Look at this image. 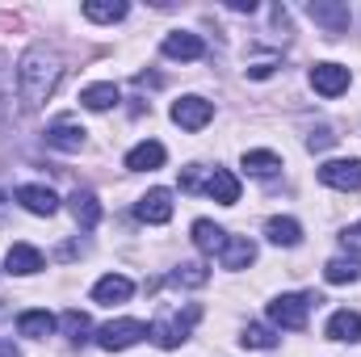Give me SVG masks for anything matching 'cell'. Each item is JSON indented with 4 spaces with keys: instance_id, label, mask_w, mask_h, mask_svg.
I'll use <instances>...</instances> for the list:
<instances>
[{
    "instance_id": "6da1fadb",
    "label": "cell",
    "mask_w": 361,
    "mask_h": 357,
    "mask_svg": "<svg viewBox=\"0 0 361 357\" xmlns=\"http://www.w3.org/2000/svg\"><path fill=\"white\" fill-rule=\"evenodd\" d=\"M59 76H63V63H59V55L47 51V47H30V51L21 55V63H17V89H21V97H25L30 105H42V101L55 92Z\"/></svg>"
},
{
    "instance_id": "7a4b0ae2",
    "label": "cell",
    "mask_w": 361,
    "mask_h": 357,
    "mask_svg": "<svg viewBox=\"0 0 361 357\" xmlns=\"http://www.w3.org/2000/svg\"><path fill=\"white\" fill-rule=\"evenodd\" d=\"M311 303H324L319 294H281L269 303V320L286 332H302L307 328V315H311Z\"/></svg>"
},
{
    "instance_id": "3957f363",
    "label": "cell",
    "mask_w": 361,
    "mask_h": 357,
    "mask_svg": "<svg viewBox=\"0 0 361 357\" xmlns=\"http://www.w3.org/2000/svg\"><path fill=\"white\" fill-rule=\"evenodd\" d=\"M197 320H202V307H193V303H189V307H185V315H169V320H156V324L147 328V337H152V341H156L160 349H177L180 341L189 337V328H193Z\"/></svg>"
},
{
    "instance_id": "277c9868",
    "label": "cell",
    "mask_w": 361,
    "mask_h": 357,
    "mask_svg": "<svg viewBox=\"0 0 361 357\" xmlns=\"http://www.w3.org/2000/svg\"><path fill=\"white\" fill-rule=\"evenodd\" d=\"M143 337H147V324H143V320H109V324L97 332V345H101L105 353H122V349L139 345Z\"/></svg>"
},
{
    "instance_id": "5b68a950",
    "label": "cell",
    "mask_w": 361,
    "mask_h": 357,
    "mask_svg": "<svg viewBox=\"0 0 361 357\" xmlns=\"http://www.w3.org/2000/svg\"><path fill=\"white\" fill-rule=\"evenodd\" d=\"M210 118H214V105L202 101V97H180V101H173V122H177L180 131H202Z\"/></svg>"
},
{
    "instance_id": "8992f818",
    "label": "cell",
    "mask_w": 361,
    "mask_h": 357,
    "mask_svg": "<svg viewBox=\"0 0 361 357\" xmlns=\"http://www.w3.org/2000/svg\"><path fill=\"white\" fill-rule=\"evenodd\" d=\"M307 13H311V21H319L328 34H345V30H349V21H353L349 4H336V0H311V4H307Z\"/></svg>"
},
{
    "instance_id": "52a82bcc",
    "label": "cell",
    "mask_w": 361,
    "mask_h": 357,
    "mask_svg": "<svg viewBox=\"0 0 361 357\" xmlns=\"http://www.w3.org/2000/svg\"><path fill=\"white\" fill-rule=\"evenodd\" d=\"M47 147H55V152H80L85 147V126L72 122V118H55L47 126Z\"/></svg>"
},
{
    "instance_id": "ba28073f",
    "label": "cell",
    "mask_w": 361,
    "mask_h": 357,
    "mask_svg": "<svg viewBox=\"0 0 361 357\" xmlns=\"http://www.w3.org/2000/svg\"><path fill=\"white\" fill-rule=\"evenodd\" d=\"M311 89L319 92V97H341V92L349 89V68H341V63H315L311 68Z\"/></svg>"
},
{
    "instance_id": "9c48e42d",
    "label": "cell",
    "mask_w": 361,
    "mask_h": 357,
    "mask_svg": "<svg viewBox=\"0 0 361 357\" xmlns=\"http://www.w3.org/2000/svg\"><path fill=\"white\" fill-rule=\"evenodd\" d=\"M319 181L332 185V189H361V160H328L319 169Z\"/></svg>"
},
{
    "instance_id": "30bf717a",
    "label": "cell",
    "mask_w": 361,
    "mask_h": 357,
    "mask_svg": "<svg viewBox=\"0 0 361 357\" xmlns=\"http://www.w3.org/2000/svg\"><path fill=\"white\" fill-rule=\"evenodd\" d=\"M135 210H139L143 223H156V227H160V223L173 219V193H169V189H147Z\"/></svg>"
},
{
    "instance_id": "8fae6325",
    "label": "cell",
    "mask_w": 361,
    "mask_h": 357,
    "mask_svg": "<svg viewBox=\"0 0 361 357\" xmlns=\"http://www.w3.org/2000/svg\"><path fill=\"white\" fill-rule=\"evenodd\" d=\"M164 55L189 63V59H202V55H206V42H202L197 34H189V30H173V34L164 38Z\"/></svg>"
},
{
    "instance_id": "7c38bea8",
    "label": "cell",
    "mask_w": 361,
    "mask_h": 357,
    "mask_svg": "<svg viewBox=\"0 0 361 357\" xmlns=\"http://www.w3.org/2000/svg\"><path fill=\"white\" fill-rule=\"evenodd\" d=\"M164 160H169V152H164V143H156V139H147V143H139V147L126 152V169H130V173H152V169H160Z\"/></svg>"
},
{
    "instance_id": "4fadbf2b",
    "label": "cell",
    "mask_w": 361,
    "mask_h": 357,
    "mask_svg": "<svg viewBox=\"0 0 361 357\" xmlns=\"http://www.w3.org/2000/svg\"><path fill=\"white\" fill-rule=\"evenodd\" d=\"M130 294H135V282H130V277H122V273H105V277L92 286V298H97V303H105V307L126 303Z\"/></svg>"
},
{
    "instance_id": "5bb4252c",
    "label": "cell",
    "mask_w": 361,
    "mask_h": 357,
    "mask_svg": "<svg viewBox=\"0 0 361 357\" xmlns=\"http://www.w3.org/2000/svg\"><path fill=\"white\" fill-rule=\"evenodd\" d=\"M17 202H21L30 214H55V210H59V198H55V189H47V185H21V189H17Z\"/></svg>"
},
{
    "instance_id": "9a60e30c",
    "label": "cell",
    "mask_w": 361,
    "mask_h": 357,
    "mask_svg": "<svg viewBox=\"0 0 361 357\" xmlns=\"http://www.w3.org/2000/svg\"><path fill=\"white\" fill-rule=\"evenodd\" d=\"M223 269H248L257 261V244L248 240V236H227V244H223Z\"/></svg>"
},
{
    "instance_id": "2e32d148",
    "label": "cell",
    "mask_w": 361,
    "mask_h": 357,
    "mask_svg": "<svg viewBox=\"0 0 361 357\" xmlns=\"http://www.w3.org/2000/svg\"><path fill=\"white\" fill-rule=\"evenodd\" d=\"M4 265H8V273H21V277H30V273H38V269H42V253H38L34 244H8V253H4Z\"/></svg>"
},
{
    "instance_id": "e0dca14e",
    "label": "cell",
    "mask_w": 361,
    "mask_h": 357,
    "mask_svg": "<svg viewBox=\"0 0 361 357\" xmlns=\"http://www.w3.org/2000/svg\"><path fill=\"white\" fill-rule=\"evenodd\" d=\"M206 193L214 198V202H223V206H235L240 202V181L231 169H214L210 181H206Z\"/></svg>"
},
{
    "instance_id": "ac0fdd59",
    "label": "cell",
    "mask_w": 361,
    "mask_h": 357,
    "mask_svg": "<svg viewBox=\"0 0 361 357\" xmlns=\"http://www.w3.org/2000/svg\"><path fill=\"white\" fill-rule=\"evenodd\" d=\"M68 202H72V214H76V223H80L85 231H92V227L101 223V202L92 198L89 189H76V193H72Z\"/></svg>"
},
{
    "instance_id": "d6986e66",
    "label": "cell",
    "mask_w": 361,
    "mask_h": 357,
    "mask_svg": "<svg viewBox=\"0 0 361 357\" xmlns=\"http://www.w3.org/2000/svg\"><path fill=\"white\" fill-rule=\"evenodd\" d=\"M17 332L30 337V341H47V337L55 332V315H51V311H25V315L17 320Z\"/></svg>"
},
{
    "instance_id": "ffe728a7",
    "label": "cell",
    "mask_w": 361,
    "mask_h": 357,
    "mask_svg": "<svg viewBox=\"0 0 361 357\" xmlns=\"http://www.w3.org/2000/svg\"><path fill=\"white\" fill-rule=\"evenodd\" d=\"M328 341H361V315L357 311H336L328 320Z\"/></svg>"
},
{
    "instance_id": "44dd1931",
    "label": "cell",
    "mask_w": 361,
    "mask_h": 357,
    "mask_svg": "<svg viewBox=\"0 0 361 357\" xmlns=\"http://www.w3.org/2000/svg\"><path fill=\"white\" fill-rule=\"evenodd\" d=\"M193 244H197L202 253H223L227 231H223L219 223H210V219H197V223H193Z\"/></svg>"
},
{
    "instance_id": "7402d4cb",
    "label": "cell",
    "mask_w": 361,
    "mask_h": 357,
    "mask_svg": "<svg viewBox=\"0 0 361 357\" xmlns=\"http://www.w3.org/2000/svg\"><path fill=\"white\" fill-rule=\"evenodd\" d=\"M265 236H269L277 248H294V244L302 240V227H298L294 219H281V214H277V219L265 223Z\"/></svg>"
},
{
    "instance_id": "603a6c76",
    "label": "cell",
    "mask_w": 361,
    "mask_h": 357,
    "mask_svg": "<svg viewBox=\"0 0 361 357\" xmlns=\"http://www.w3.org/2000/svg\"><path fill=\"white\" fill-rule=\"evenodd\" d=\"M324 277H328L332 286L357 282V277H361V261H357V257H332V261H328V269H324Z\"/></svg>"
},
{
    "instance_id": "cb8c5ba5",
    "label": "cell",
    "mask_w": 361,
    "mask_h": 357,
    "mask_svg": "<svg viewBox=\"0 0 361 357\" xmlns=\"http://www.w3.org/2000/svg\"><path fill=\"white\" fill-rule=\"evenodd\" d=\"M80 105L85 109H109V105H118V85H89V89L80 92Z\"/></svg>"
},
{
    "instance_id": "d4e9b609",
    "label": "cell",
    "mask_w": 361,
    "mask_h": 357,
    "mask_svg": "<svg viewBox=\"0 0 361 357\" xmlns=\"http://www.w3.org/2000/svg\"><path fill=\"white\" fill-rule=\"evenodd\" d=\"M85 17L89 21H122L126 17V4L122 0H89L85 4Z\"/></svg>"
},
{
    "instance_id": "484cf974",
    "label": "cell",
    "mask_w": 361,
    "mask_h": 357,
    "mask_svg": "<svg viewBox=\"0 0 361 357\" xmlns=\"http://www.w3.org/2000/svg\"><path fill=\"white\" fill-rule=\"evenodd\" d=\"M206 282H210V269L197 265V261L173 269V286H189V290H197V286H206Z\"/></svg>"
},
{
    "instance_id": "4316f807",
    "label": "cell",
    "mask_w": 361,
    "mask_h": 357,
    "mask_svg": "<svg viewBox=\"0 0 361 357\" xmlns=\"http://www.w3.org/2000/svg\"><path fill=\"white\" fill-rule=\"evenodd\" d=\"M244 169H248L252 177H273V173L281 169V160H277L273 152H244Z\"/></svg>"
},
{
    "instance_id": "83f0119b",
    "label": "cell",
    "mask_w": 361,
    "mask_h": 357,
    "mask_svg": "<svg viewBox=\"0 0 361 357\" xmlns=\"http://www.w3.org/2000/svg\"><path fill=\"white\" fill-rule=\"evenodd\" d=\"M63 332H68V341H72V345H85V341H89V332H92L89 315H85V311H63Z\"/></svg>"
},
{
    "instance_id": "f1b7e54d",
    "label": "cell",
    "mask_w": 361,
    "mask_h": 357,
    "mask_svg": "<svg viewBox=\"0 0 361 357\" xmlns=\"http://www.w3.org/2000/svg\"><path fill=\"white\" fill-rule=\"evenodd\" d=\"M244 345H248V349H273L277 337H273V328H265V324H248V328H244Z\"/></svg>"
},
{
    "instance_id": "f546056e",
    "label": "cell",
    "mask_w": 361,
    "mask_h": 357,
    "mask_svg": "<svg viewBox=\"0 0 361 357\" xmlns=\"http://www.w3.org/2000/svg\"><path fill=\"white\" fill-rule=\"evenodd\" d=\"M336 143V135L328 131V126H319V131H311V139H307V147L311 152H324V147H332Z\"/></svg>"
},
{
    "instance_id": "4dcf8cb0",
    "label": "cell",
    "mask_w": 361,
    "mask_h": 357,
    "mask_svg": "<svg viewBox=\"0 0 361 357\" xmlns=\"http://www.w3.org/2000/svg\"><path fill=\"white\" fill-rule=\"evenodd\" d=\"M197 185H202V181H197V164H189V169L180 173V189H189V193H193Z\"/></svg>"
},
{
    "instance_id": "1f68e13d",
    "label": "cell",
    "mask_w": 361,
    "mask_h": 357,
    "mask_svg": "<svg viewBox=\"0 0 361 357\" xmlns=\"http://www.w3.org/2000/svg\"><path fill=\"white\" fill-rule=\"evenodd\" d=\"M248 76H252V80H265V76H273V63H252Z\"/></svg>"
},
{
    "instance_id": "d6a6232c",
    "label": "cell",
    "mask_w": 361,
    "mask_h": 357,
    "mask_svg": "<svg viewBox=\"0 0 361 357\" xmlns=\"http://www.w3.org/2000/svg\"><path fill=\"white\" fill-rule=\"evenodd\" d=\"M231 8H235V13H252L257 4H252V0H231Z\"/></svg>"
},
{
    "instance_id": "836d02e7",
    "label": "cell",
    "mask_w": 361,
    "mask_h": 357,
    "mask_svg": "<svg viewBox=\"0 0 361 357\" xmlns=\"http://www.w3.org/2000/svg\"><path fill=\"white\" fill-rule=\"evenodd\" d=\"M0 357H21V353H17V349H13L8 341H0Z\"/></svg>"
},
{
    "instance_id": "e575fe53",
    "label": "cell",
    "mask_w": 361,
    "mask_h": 357,
    "mask_svg": "<svg viewBox=\"0 0 361 357\" xmlns=\"http://www.w3.org/2000/svg\"><path fill=\"white\" fill-rule=\"evenodd\" d=\"M345 240H361V223H353V227L345 231Z\"/></svg>"
}]
</instances>
